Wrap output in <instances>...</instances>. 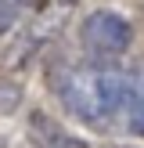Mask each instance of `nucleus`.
Segmentation results:
<instances>
[{
    "mask_svg": "<svg viewBox=\"0 0 144 148\" xmlns=\"http://www.w3.org/2000/svg\"><path fill=\"white\" fill-rule=\"evenodd\" d=\"M25 7H29V0H0V36L11 33V25L25 14Z\"/></svg>",
    "mask_w": 144,
    "mask_h": 148,
    "instance_id": "nucleus-5",
    "label": "nucleus"
},
{
    "mask_svg": "<svg viewBox=\"0 0 144 148\" xmlns=\"http://www.w3.org/2000/svg\"><path fill=\"white\" fill-rule=\"evenodd\" d=\"M79 40H83V54L94 58V62H119L130 51V40H133V29L122 14L115 11H90L79 29Z\"/></svg>",
    "mask_w": 144,
    "mask_h": 148,
    "instance_id": "nucleus-2",
    "label": "nucleus"
},
{
    "mask_svg": "<svg viewBox=\"0 0 144 148\" xmlns=\"http://www.w3.org/2000/svg\"><path fill=\"white\" fill-rule=\"evenodd\" d=\"M72 7H76V0H36L33 14H29V25H25V33H22L18 47H14V58L25 62V58H33L40 47H47L50 40H58V33L65 29V22L72 18Z\"/></svg>",
    "mask_w": 144,
    "mask_h": 148,
    "instance_id": "nucleus-3",
    "label": "nucleus"
},
{
    "mask_svg": "<svg viewBox=\"0 0 144 148\" xmlns=\"http://www.w3.org/2000/svg\"><path fill=\"white\" fill-rule=\"evenodd\" d=\"M29 141L33 148H86L76 134L58 127L47 112H29Z\"/></svg>",
    "mask_w": 144,
    "mask_h": 148,
    "instance_id": "nucleus-4",
    "label": "nucleus"
},
{
    "mask_svg": "<svg viewBox=\"0 0 144 148\" xmlns=\"http://www.w3.org/2000/svg\"><path fill=\"white\" fill-rule=\"evenodd\" d=\"M18 98H22V94H18V87H14V83H7V79L0 76V112H11V108L18 105Z\"/></svg>",
    "mask_w": 144,
    "mask_h": 148,
    "instance_id": "nucleus-6",
    "label": "nucleus"
},
{
    "mask_svg": "<svg viewBox=\"0 0 144 148\" xmlns=\"http://www.w3.org/2000/svg\"><path fill=\"white\" fill-rule=\"evenodd\" d=\"M47 83L83 127L97 134H133L144 137V62H94L61 54L50 62Z\"/></svg>",
    "mask_w": 144,
    "mask_h": 148,
    "instance_id": "nucleus-1",
    "label": "nucleus"
}]
</instances>
